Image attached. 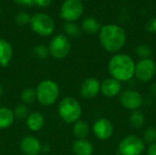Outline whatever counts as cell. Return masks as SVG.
I'll list each match as a JSON object with an SVG mask.
<instances>
[{
  "label": "cell",
  "mask_w": 156,
  "mask_h": 155,
  "mask_svg": "<svg viewBox=\"0 0 156 155\" xmlns=\"http://www.w3.org/2000/svg\"><path fill=\"white\" fill-rule=\"evenodd\" d=\"M156 73V64L152 58L141 59L135 65L134 75L143 82H147L154 78Z\"/></svg>",
  "instance_id": "9c48e42d"
},
{
  "label": "cell",
  "mask_w": 156,
  "mask_h": 155,
  "mask_svg": "<svg viewBox=\"0 0 156 155\" xmlns=\"http://www.w3.org/2000/svg\"><path fill=\"white\" fill-rule=\"evenodd\" d=\"M14 1L19 5H26V6H32L34 5V0H14Z\"/></svg>",
  "instance_id": "4dcf8cb0"
},
{
  "label": "cell",
  "mask_w": 156,
  "mask_h": 155,
  "mask_svg": "<svg viewBox=\"0 0 156 155\" xmlns=\"http://www.w3.org/2000/svg\"><path fill=\"white\" fill-rule=\"evenodd\" d=\"M58 112L61 120L67 123H75L80 120L82 114L79 101L71 97H66L60 100Z\"/></svg>",
  "instance_id": "3957f363"
},
{
  "label": "cell",
  "mask_w": 156,
  "mask_h": 155,
  "mask_svg": "<svg viewBox=\"0 0 156 155\" xmlns=\"http://www.w3.org/2000/svg\"><path fill=\"white\" fill-rule=\"evenodd\" d=\"M52 0H34V5H37L40 7H46L50 5Z\"/></svg>",
  "instance_id": "f1b7e54d"
},
{
  "label": "cell",
  "mask_w": 156,
  "mask_h": 155,
  "mask_svg": "<svg viewBox=\"0 0 156 155\" xmlns=\"http://www.w3.org/2000/svg\"><path fill=\"white\" fill-rule=\"evenodd\" d=\"M93 145L86 139H78L72 145V152L75 155H92Z\"/></svg>",
  "instance_id": "2e32d148"
},
{
  "label": "cell",
  "mask_w": 156,
  "mask_h": 155,
  "mask_svg": "<svg viewBox=\"0 0 156 155\" xmlns=\"http://www.w3.org/2000/svg\"><path fill=\"white\" fill-rule=\"evenodd\" d=\"M30 25L35 33L44 37L51 35L55 28L53 19L43 13L34 15L30 19Z\"/></svg>",
  "instance_id": "5b68a950"
},
{
  "label": "cell",
  "mask_w": 156,
  "mask_h": 155,
  "mask_svg": "<svg viewBox=\"0 0 156 155\" xmlns=\"http://www.w3.org/2000/svg\"><path fill=\"white\" fill-rule=\"evenodd\" d=\"M71 48L70 42L69 38L64 35H57L55 36L48 46L49 54L57 59H62L66 58Z\"/></svg>",
  "instance_id": "52a82bcc"
},
{
  "label": "cell",
  "mask_w": 156,
  "mask_h": 155,
  "mask_svg": "<svg viewBox=\"0 0 156 155\" xmlns=\"http://www.w3.org/2000/svg\"><path fill=\"white\" fill-rule=\"evenodd\" d=\"M101 91V83L95 78L86 79L80 85V95L85 99H91L96 97Z\"/></svg>",
  "instance_id": "7c38bea8"
},
{
  "label": "cell",
  "mask_w": 156,
  "mask_h": 155,
  "mask_svg": "<svg viewBox=\"0 0 156 155\" xmlns=\"http://www.w3.org/2000/svg\"><path fill=\"white\" fill-rule=\"evenodd\" d=\"M122 91V83L113 79H106L101 84V92L108 98H112L119 95Z\"/></svg>",
  "instance_id": "5bb4252c"
},
{
  "label": "cell",
  "mask_w": 156,
  "mask_h": 155,
  "mask_svg": "<svg viewBox=\"0 0 156 155\" xmlns=\"http://www.w3.org/2000/svg\"><path fill=\"white\" fill-rule=\"evenodd\" d=\"M20 149L25 155H38L42 146L38 139L34 136H26L20 142Z\"/></svg>",
  "instance_id": "4fadbf2b"
},
{
  "label": "cell",
  "mask_w": 156,
  "mask_h": 155,
  "mask_svg": "<svg viewBox=\"0 0 156 155\" xmlns=\"http://www.w3.org/2000/svg\"><path fill=\"white\" fill-rule=\"evenodd\" d=\"M147 154L156 155V142L149 145V147H148V151H147Z\"/></svg>",
  "instance_id": "1f68e13d"
},
{
  "label": "cell",
  "mask_w": 156,
  "mask_h": 155,
  "mask_svg": "<svg viewBox=\"0 0 156 155\" xmlns=\"http://www.w3.org/2000/svg\"><path fill=\"white\" fill-rule=\"evenodd\" d=\"M30 19L31 17L29 16V15L25 12H19L16 16V22L19 25H26L27 23H30Z\"/></svg>",
  "instance_id": "83f0119b"
},
{
  "label": "cell",
  "mask_w": 156,
  "mask_h": 155,
  "mask_svg": "<svg viewBox=\"0 0 156 155\" xmlns=\"http://www.w3.org/2000/svg\"><path fill=\"white\" fill-rule=\"evenodd\" d=\"M34 52L35 54L40 58H46L48 55H49V51H48V48H46L43 45H38L37 47H35L34 48Z\"/></svg>",
  "instance_id": "4316f807"
},
{
  "label": "cell",
  "mask_w": 156,
  "mask_h": 155,
  "mask_svg": "<svg viewBox=\"0 0 156 155\" xmlns=\"http://www.w3.org/2000/svg\"><path fill=\"white\" fill-rule=\"evenodd\" d=\"M92 131L99 140L106 141L110 139L113 134V125L109 120L101 118L97 120L93 124Z\"/></svg>",
  "instance_id": "8fae6325"
},
{
  "label": "cell",
  "mask_w": 156,
  "mask_h": 155,
  "mask_svg": "<svg viewBox=\"0 0 156 155\" xmlns=\"http://www.w3.org/2000/svg\"><path fill=\"white\" fill-rule=\"evenodd\" d=\"M2 92H3V89H2V86L0 85V96L2 95Z\"/></svg>",
  "instance_id": "d6a6232c"
},
{
  "label": "cell",
  "mask_w": 156,
  "mask_h": 155,
  "mask_svg": "<svg viewBox=\"0 0 156 155\" xmlns=\"http://www.w3.org/2000/svg\"><path fill=\"white\" fill-rule=\"evenodd\" d=\"M13 57L11 44L5 39L0 38V66L7 67Z\"/></svg>",
  "instance_id": "9a60e30c"
},
{
  "label": "cell",
  "mask_w": 156,
  "mask_h": 155,
  "mask_svg": "<svg viewBox=\"0 0 156 155\" xmlns=\"http://www.w3.org/2000/svg\"><path fill=\"white\" fill-rule=\"evenodd\" d=\"M99 37L102 48L110 53L119 51L126 42L125 31L114 24H108L101 26Z\"/></svg>",
  "instance_id": "6da1fadb"
},
{
  "label": "cell",
  "mask_w": 156,
  "mask_h": 155,
  "mask_svg": "<svg viewBox=\"0 0 156 155\" xmlns=\"http://www.w3.org/2000/svg\"><path fill=\"white\" fill-rule=\"evenodd\" d=\"M120 102L122 106H123L127 110L136 111L140 107H142L144 100L143 96L136 90H127L121 93Z\"/></svg>",
  "instance_id": "30bf717a"
},
{
  "label": "cell",
  "mask_w": 156,
  "mask_h": 155,
  "mask_svg": "<svg viewBox=\"0 0 156 155\" xmlns=\"http://www.w3.org/2000/svg\"><path fill=\"white\" fill-rule=\"evenodd\" d=\"M144 122H145V118L142 111H140L138 110L133 111V112L131 113V116H130V123L133 128H134V129L141 128L144 124Z\"/></svg>",
  "instance_id": "44dd1931"
},
{
  "label": "cell",
  "mask_w": 156,
  "mask_h": 155,
  "mask_svg": "<svg viewBox=\"0 0 156 155\" xmlns=\"http://www.w3.org/2000/svg\"><path fill=\"white\" fill-rule=\"evenodd\" d=\"M72 132L78 139H85L90 133V127L86 122L79 120L74 123Z\"/></svg>",
  "instance_id": "ffe728a7"
},
{
  "label": "cell",
  "mask_w": 156,
  "mask_h": 155,
  "mask_svg": "<svg viewBox=\"0 0 156 155\" xmlns=\"http://www.w3.org/2000/svg\"><path fill=\"white\" fill-rule=\"evenodd\" d=\"M147 28L149 31H152V32H156V17L155 18H153L151 19L148 24H147Z\"/></svg>",
  "instance_id": "f546056e"
},
{
  "label": "cell",
  "mask_w": 156,
  "mask_h": 155,
  "mask_svg": "<svg viewBox=\"0 0 156 155\" xmlns=\"http://www.w3.org/2000/svg\"><path fill=\"white\" fill-rule=\"evenodd\" d=\"M37 101L44 106H50L54 104L59 95V89L58 84L51 79L42 80L36 90Z\"/></svg>",
  "instance_id": "277c9868"
},
{
  "label": "cell",
  "mask_w": 156,
  "mask_h": 155,
  "mask_svg": "<svg viewBox=\"0 0 156 155\" xmlns=\"http://www.w3.org/2000/svg\"><path fill=\"white\" fill-rule=\"evenodd\" d=\"M45 125V118L39 112H32L27 117V126L32 132L40 131Z\"/></svg>",
  "instance_id": "e0dca14e"
},
{
  "label": "cell",
  "mask_w": 156,
  "mask_h": 155,
  "mask_svg": "<svg viewBox=\"0 0 156 155\" xmlns=\"http://www.w3.org/2000/svg\"><path fill=\"white\" fill-rule=\"evenodd\" d=\"M15 118L16 119H24L27 118L28 116V111H27V108L25 105H18L15 108V110L13 111Z\"/></svg>",
  "instance_id": "484cf974"
},
{
  "label": "cell",
  "mask_w": 156,
  "mask_h": 155,
  "mask_svg": "<svg viewBox=\"0 0 156 155\" xmlns=\"http://www.w3.org/2000/svg\"><path fill=\"white\" fill-rule=\"evenodd\" d=\"M37 100V93L36 90H33L31 88L25 89L21 93V100L26 104L33 103Z\"/></svg>",
  "instance_id": "7402d4cb"
},
{
  "label": "cell",
  "mask_w": 156,
  "mask_h": 155,
  "mask_svg": "<svg viewBox=\"0 0 156 155\" xmlns=\"http://www.w3.org/2000/svg\"><path fill=\"white\" fill-rule=\"evenodd\" d=\"M144 148L145 144L144 140L135 135H129L123 138L118 147L121 155H141Z\"/></svg>",
  "instance_id": "8992f818"
},
{
  "label": "cell",
  "mask_w": 156,
  "mask_h": 155,
  "mask_svg": "<svg viewBox=\"0 0 156 155\" xmlns=\"http://www.w3.org/2000/svg\"><path fill=\"white\" fill-rule=\"evenodd\" d=\"M64 31L66 32L68 36L73 37H76L80 35V28L73 22H67L64 25Z\"/></svg>",
  "instance_id": "603a6c76"
},
{
  "label": "cell",
  "mask_w": 156,
  "mask_h": 155,
  "mask_svg": "<svg viewBox=\"0 0 156 155\" xmlns=\"http://www.w3.org/2000/svg\"><path fill=\"white\" fill-rule=\"evenodd\" d=\"M144 142H145L146 143L152 144L156 142V129L150 127L148 128L145 132H144Z\"/></svg>",
  "instance_id": "d4e9b609"
},
{
  "label": "cell",
  "mask_w": 156,
  "mask_h": 155,
  "mask_svg": "<svg viewBox=\"0 0 156 155\" xmlns=\"http://www.w3.org/2000/svg\"><path fill=\"white\" fill-rule=\"evenodd\" d=\"M136 53L139 58H141L142 59H144V58H149V57L152 54V50L150 47H148L145 44H143L137 47Z\"/></svg>",
  "instance_id": "cb8c5ba5"
},
{
  "label": "cell",
  "mask_w": 156,
  "mask_h": 155,
  "mask_svg": "<svg viewBox=\"0 0 156 155\" xmlns=\"http://www.w3.org/2000/svg\"><path fill=\"white\" fill-rule=\"evenodd\" d=\"M108 69L113 79L120 82L127 81L134 76L135 63L130 56L117 54L110 59Z\"/></svg>",
  "instance_id": "7a4b0ae2"
},
{
  "label": "cell",
  "mask_w": 156,
  "mask_h": 155,
  "mask_svg": "<svg viewBox=\"0 0 156 155\" xmlns=\"http://www.w3.org/2000/svg\"><path fill=\"white\" fill-rule=\"evenodd\" d=\"M15 121V115L11 109L6 107L0 108V129L9 128Z\"/></svg>",
  "instance_id": "ac0fdd59"
},
{
  "label": "cell",
  "mask_w": 156,
  "mask_h": 155,
  "mask_svg": "<svg viewBox=\"0 0 156 155\" xmlns=\"http://www.w3.org/2000/svg\"><path fill=\"white\" fill-rule=\"evenodd\" d=\"M83 10V4L80 0H65L61 5L60 17L67 22H74L82 16Z\"/></svg>",
  "instance_id": "ba28073f"
},
{
  "label": "cell",
  "mask_w": 156,
  "mask_h": 155,
  "mask_svg": "<svg viewBox=\"0 0 156 155\" xmlns=\"http://www.w3.org/2000/svg\"><path fill=\"white\" fill-rule=\"evenodd\" d=\"M81 27L87 34L93 35L96 34L101 30V25L100 23L93 17H86L81 24Z\"/></svg>",
  "instance_id": "d6986e66"
}]
</instances>
